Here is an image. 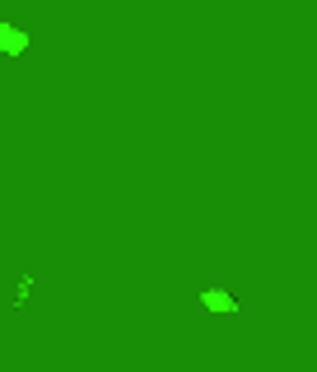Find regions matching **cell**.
<instances>
[{"label":"cell","mask_w":317,"mask_h":372,"mask_svg":"<svg viewBox=\"0 0 317 372\" xmlns=\"http://www.w3.org/2000/svg\"><path fill=\"white\" fill-rule=\"evenodd\" d=\"M201 303H206L210 312H238V303L229 294H215V289H206V294H201Z\"/></svg>","instance_id":"cell-1"},{"label":"cell","mask_w":317,"mask_h":372,"mask_svg":"<svg viewBox=\"0 0 317 372\" xmlns=\"http://www.w3.org/2000/svg\"><path fill=\"white\" fill-rule=\"evenodd\" d=\"M24 46V33H15V28H5V51H19Z\"/></svg>","instance_id":"cell-2"}]
</instances>
